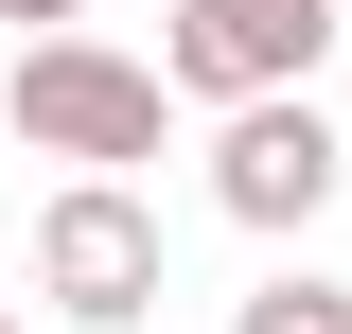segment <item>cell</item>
Returning <instances> with one entry per match:
<instances>
[{"label":"cell","instance_id":"obj_1","mask_svg":"<svg viewBox=\"0 0 352 334\" xmlns=\"http://www.w3.org/2000/svg\"><path fill=\"white\" fill-rule=\"evenodd\" d=\"M0 124L36 141V159H71V176H124V159H159L176 71H141V53H106V36H36L18 88H0Z\"/></svg>","mask_w":352,"mask_h":334},{"label":"cell","instance_id":"obj_2","mask_svg":"<svg viewBox=\"0 0 352 334\" xmlns=\"http://www.w3.org/2000/svg\"><path fill=\"white\" fill-rule=\"evenodd\" d=\"M36 299L71 334H141L159 317V211H141L124 176H71V194L36 211Z\"/></svg>","mask_w":352,"mask_h":334},{"label":"cell","instance_id":"obj_3","mask_svg":"<svg viewBox=\"0 0 352 334\" xmlns=\"http://www.w3.org/2000/svg\"><path fill=\"white\" fill-rule=\"evenodd\" d=\"M317 53H335V0H176V36H159V71H176V106H282V88H317Z\"/></svg>","mask_w":352,"mask_h":334},{"label":"cell","instance_id":"obj_4","mask_svg":"<svg viewBox=\"0 0 352 334\" xmlns=\"http://www.w3.org/2000/svg\"><path fill=\"white\" fill-rule=\"evenodd\" d=\"M335 124H317V88H282V106H229L212 124V211L229 229H317L335 211Z\"/></svg>","mask_w":352,"mask_h":334},{"label":"cell","instance_id":"obj_5","mask_svg":"<svg viewBox=\"0 0 352 334\" xmlns=\"http://www.w3.org/2000/svg\"><path fill=\"white\" fill-rule=\"evenodd\" d=\"M229 334H352V282H317V264H300V282L229 299Z\"/></svg>","mask_w":352,"mask_h":334},{"label":"cell","instance_id":"obj_6","mask_svg":"<svg viewBox=\"0 0 352 334\" xmlns=\"http://www.w3.org/2000/svg\"><path fill=\"white\" fill-rule=\"evenodd\" d=\"M0 18H36V36H71V18H88V0H0Z\"/></svg>","mask_w":352,"mask_h":334},{"label":"cell","instance_id":"obj_7","mask_svg":"<svg viewBox=\"0 0 352 334\" xmlns=\"http://www.w3.org/2000/svg\"><path fill=\"white\" fill-rule=\"evenodd\" d=\"M0 334H18V317H0Z\"/></svg>","mask_w":352,"mask_h":334}]
</instances>
